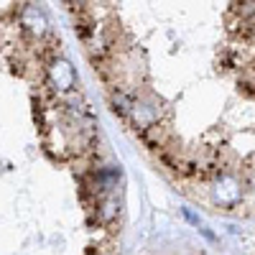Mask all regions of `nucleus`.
<instances>
[{"mask_svg": "<svg viewBox=\"0 0 255 255\" xmlns=\"http://www.w3.org/2000/svg\"><path fill=\"white\" fill-rule=\"evenodd\" d=\"M74 84H77L74 67L64 56H51L46 61V87L59 97V95L74 92Z\"/></svg>", "mask_w": 255, "mask_h": 255, "instance_id": "f257e3e1", "label": "nucleus"}, {"mask_svg": "<svg viewBox=\"0 0 255 255\" xmlns=\"http://www.w3.org/2000/svg\"><path fill=\"white\" fill-rule=\"evenodd\" d=\"M243 199V181L235 174H217L212 179V202L222 209H235Z\"/></svg>", "mask_w": 255, "mask_h": 255, "instance_id": "f03ea898", "label": "nucleus"}, {"mask_svg": "<svg viewBox=\"0 0 255 255\" xmlns=\"http://www.w3.org/2000/svg\"><path fill=\"white\" fill-rule=\"evenodd\" d=\"M18 23H20V28H23L31 38H44L46 33H49V18L44 15V10L41 8H36V5H23L20 8V13H18Z\"/></svg>", "mask_w": 255, "mask_h": 255, "instance_id": "7ed1b4c3", "label": "nucleus"}]
</instances>
